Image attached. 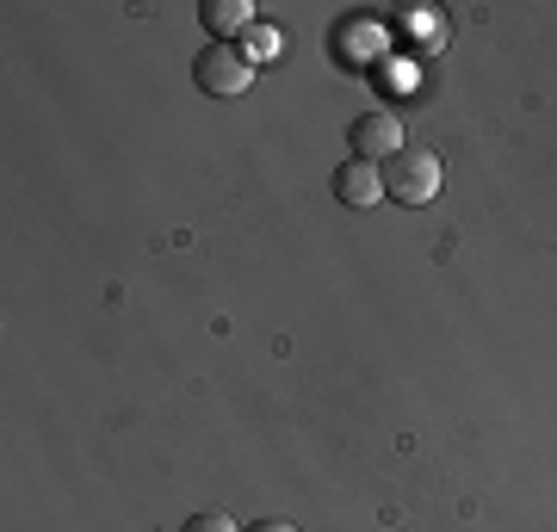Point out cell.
Masks as SVG:
<instances>
[{"label": "cell", "mask_w": 557, "mask_h": 532, "mask_svg": "<svg viewBox=\"0 0 557 532\" xmlns=\"http://www.w3.org/2000/svg\"><path fill=\"white\" fill-rule=\"evenodd\" d=\"M440 193V156L434 149H397V156L384 161V198H397V205H428Z\"/></svg>", "instance_id": "cell-1"}, {"label": "cell", "mask_w": 557, "mask_h": 532, "mask_svg": "<svg viewBox=\"0 0 557 532\" xmlns=\"http://www.w3.org/2000/svg\"><path fill=\"white\" fill-rule=\"evenodd\" d=\"M193 81H199L205 94H218V99H236L255 87V62L242 57L236 44H205L199 62H193Z\"/></svg>", "instance_id": "cell-2"}, {"label": "cell", "mask_w": 557, "mask_h": 532, "mask_svg": "<svg viewBox=\"0 0 557 532\" xmlns=\"http://www.w3.org/2000/svg\"><path fill=\"white\" fill-rule=\"evenodd\" d=\"M397 149H409V143H403V124L391 119V112H366V119H354V161L384 168Z\"/></svg>", "instance_id": "cell-3"}, {"label": "cell", "mask_w": 557, "mask_h": 532, "mask_svg": "<svg viewBox=\"0 0 557 532\" xmlns=\"http://www.w3.org/2000/svg\"><path fill=\"white\" fill-rule=\"evenodd\" d=\"M335 198L341 205H379L384 198V168H372V161H347L335 174Z\"/></svg>", "instance_id": "cell-4"}, {"label": "cell", "mask_w": 557, "mask_h": 532, "mask_svg": "<svg viewBox=\"0 0 557 532\" xmlns=\"http://www.w3.org/2000/svg\"><path fill=\"white\" fill-rule=\"evenodd\" d=\"M199 20H205L211 38H230V32H248V25H255V7H248V0H205Z\"/></svg>", "instance_id": "cell-5"}, {"label": "cell", "mask_w": 557, "mask_h": 532, "mask_svg": "<svg viewBox=\"0 0 557 532\" xmlns=\"http://www.w3.org/2000/svg\"><path fill=\"white\" fill-rule=\"evenodd\" d=\"M236 50H242L248 62H273L278 50H285V32H278V25H267V20H255L248 32H242V44H236Z\"/></svg>", "instance_id": "cell-6"}, {"label": "cell", "mask_w": 557, "mask_h": 532, "mask_svg": "<svg viewBox=\"0 0 557 532\" xmlns=\"http://www.w3.org/2000/svg\"><path fill=\"white\" fill-rule=\"evenodd\" d=\"M180 532H236V520H223V514H193Z\"/></svg>", "instance_id": "cell-7"}, {"label": "cell", "mask_w": 557, "mask_h": 532, "mask_svg": "<svg viewBox=\"0 0 557 532\" xmlns=\"http://www.w3.org/2000/svg\"><path fill=\"white\" fill-rule=\"evenodd\" d=\"M248 532H298V527H292V520H255Z\"/></svg>", "instance_id": "cell-8"}]
</instances>
